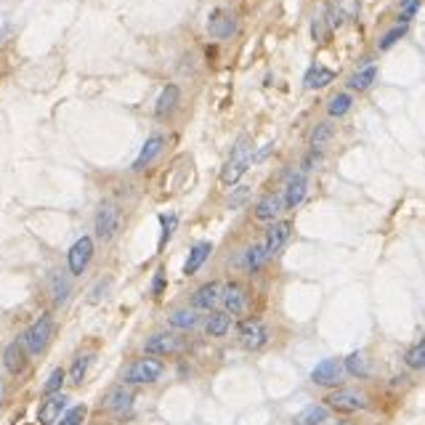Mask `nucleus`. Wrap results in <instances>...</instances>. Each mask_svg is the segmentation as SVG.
Instances as JSON below:
<instances>
[{
    "label": "nucleus",
    "mask_w": 425,
    "mask_h": 425,
    "mask_svg": "<svg viewBox=\"0 0 425 425\" xmlns=\"http://www.w3.org/2000/svg\"><path fill=\"white\" fill-rule=\"evenodd\" d=\"M120 223H122V216H120V207H117V205H112V203L99 205L93 229H96V237H99L102 242H112V240L117 237Z\"/></svg>",
    "instance_id": "39448f33"
},
{
    "label": "nucleus",
    "mask_w": 425,
    "mask_h": 425,
    "mask_svg": "<svg viewBox=\"0 0 425 425\" xmlns=\"http://www.w3.org/2000/svg\"><path fill=\"white\" fill-rule=\"evenodd\" d=\"M91 258H93V240L85 234L80 240H75V244L67 250V271L72 277H80V274H85Z\"/></svg>",
    "instance_id": "6e6552de"
},
{
    "label": "nucleus",
    "mask_w": 425,
    "mask_h": 425,
    "mask_svg": "<svg viewBox=\"0 0 425 425\" xmlns=\"http://www.w3.org/2000/svg\"><path fill=\"white\" fill-rule=\"evenodd\" d=\"M250 162H253V146H250V139L242 136L240 141L234 143V149H231L229 160L223 162L221 183H226V186L240 183V179H242L244 173H247V168H250Z\"/></svg>",
    "instance_id": "f257e3e1"
},
{
    "label": "nucleus",
    "mask_w": 425,
    "mask_h": 425,
    "mask_svg": "<svg viewBox=\"0 0 425 425\" xmlns=\"http://www.w3.org/2000/svg\"><path fill=\"white\" fill-rule=\"evenodd\" d=\"M133 404H136V393L128 385H115L104 399V409L115 417H128L133 412Z\"/></svg>",
    "instance_id": "9d476101"
},
{
    "label": "nucleus",
    "mask_w": 425,
    "mask_h": 425,
    "mask_svg": "<svg viewBox=\"0 0 425 425\" xmlns=\"http://www.w3.org/2000/svg\"><path fill=\"white\" fill-rule=\"evenodd\" d=\"M207 32H210V38H216V41H229L234 32H237V16L231 14V11H213L210 14V21H207Z\"/></svg>",
    "instance_id": "ddd939ff"
},
{
    "label": "nucleus",
    "mask_w": 425,
    "mask_h": 425,
    "mask_svg": "<svg viewBox=\"0 0 425 425\" xmlns=\"http://www.w3.org/2000/svg\"><path fill=\"white\" fill-rule=\"evenodd\" d=\"M237 338H240V345L247 348V351H261L266 345V341H268L264 319H258V317L240 319V324H237Z\"/></svg>",
    "instance_id": "423d86ee"
},
{
    "label": "nucleus",
    "mask_w": 425,
    "mask_h": 425,
    "mask_svg": "<svg viewBox=\"0 0 425 425\" xmlns=\"http://www.w3.org/2000/svg\"><path fill=\"white\" fill-rule=\"evenodd\" d=\"M290 234H292V223L290 221H277L268 226V231H266V237H264V244L271 258L282 253L284 244L290 242Z\"/></svg>",
    "instance_id": "4468645a"
},
{
    "label": "nucleus",
    "mask_w": 425,
    "mask_h": 425,
    "mask_svg": "<svg viewBox=\"0 0 425 425\" xmlns=\"http://www.w3.org/2000/svg\"><path fill=\"white\" fill-rule=\"evenodd\" d=\"M409 3H415V0H402V8H404V5H409Z\"/></svg>",
    "instance_id": "ea45409f"
},
{
    "label": "nucleus",
    "mask_w": 425,
    "mask_h": 425,
    "mask_svg": "<svg viewBox=\"0 0 425 425\" xmlns=\"http://www.w3.org/2000/svg\"><path fill=\"white\" fill-rule=\"evenodd\" d=\"M168 324L176 330V332H189V330H197L200 324H205L203 319V311L197 308H176L170 317H168Z\"/></svg>",
    "instance_id": "aec40b11"
},
{
    "label": "nucleus",
    "mask_w": 425,
    "mask_h": 425,
    "mask_svg": "<svg viewBox=\"0 0 425 425\" xmlns=\"http://www.w3.org/2000/svg\"><path fill=\"white\" fill-rule=\"evenodd\" d=\"M162 290H165V268H157V274H154V279H152V295L160 298Z\"/></svg>",
    "instance_id": "4c0bfd02"
},
{
    "label": "nucleus",
    "mask_w": 425,
    "mask_h": 425,
    "mask_svg": "<svg viewBox=\"0 0 425 425\" xmlns=\"http://www.w3.org/2000/svg\"><path fill=\"white\" fill-rule=\"evenodd\" d=\"M327 420V409L324 406H308L303 409L298 417H295V423L298 425H322Z\"/></svg>",
    "instance_id": "72a5a7b5"
},
{
    "label": "nucleus",
    "mask_w": 425,
    "mask_h": 425,
    "mask_svg": "<svg viewBox=\"0 0 425 425\" xmlns=\"http://www.w3.org/2000/svg\"><path fill=\"white\" fill-rule=\"evenodd\" d=\"M3 365H5V369H8L11 375L24 372V367H27V348H24L21 341H14V343L5 345V351H3Z\"/></svg>",
    "instance_id": "412c9836"
},
{
    "label": "nucleus",
    "mask_w": 425,
    "mask_h": 425,
    "mask_svg": "<svg viewBox=\"0 0 425 425\" xmlns=\"http://www.w3.org/2000/svg\"><path fill=\"white\" fill-rule=\"evenodd\" d=\"M51 338H54V317L51 314H43L24 332V348L38 356V354L45 351V345L51 343Z\"/></svg>",
    "instance_id": "20e7f679"
},
{
    "label": "nucleus",
    "mask_w": 425,
    "mask_h": 425,
    "mask_svg": "<svg viewBox=\"0 0 425 425\" xmlns=\"http://www.w3.org/2000/svg\"><path fill=\"white\" fill-rule=\"evenodd\" d=\"M210 253H213V244L210 242H197L192 250H189V255H186V264H183V274L186 277H194L200 268L205 266V261L210 258Z\"/></svg>",
    "instance_id": "4be33fe9"
},
{
    "label": "nucleus",
    "mask_w": 425,
    "mask_h": 425,
    "mask_svg": "<svg viewBox=\"0 0 425 425\" xmlns=\"http://www.w3.org/2000/svg\"><path fill=\"white\" fill-rule=\"evenodd\" d=\"M378 78V64H372V61H367L362 64L356 72H354V78H351V88L354 91H367L372 82Z\"/></svg>",
    "instance_id": "bb28decb"
},
{
    "label": "nucleus",
    "mask_w": 425,
    "mask_h": 425,
    "mask_svg": "<svg viewBox=\"0 0 425 425\" xmlns=\"http://www.w3.org/2000/svg\"><path fill=\"white\" fill-rule=\"evenodd\" d=\"M69 271L64 274V268H54L48 274V295H51V303L54 306H64V301L69 298L72 292V282H69Z\"/></svg>",
    "instance_id": "dca6fc26"
},
{
    "label": "nucleus",
    "mask_w": 425,
    "mask_h": 425,
    "mask_svg": "<svg viewBox=\"0 0 425 425\" xmlns=\"http://www.w3.org/2000/svg\"><path fill=\"white\" fill-rule=\"evenodd\" d=\"M247 197H250V189H247V186H240V189H237V192L231 194L229 205H231V207H237V205H244V203H247Z\"/></svg>",
    "instance_id": "58836bf2"
},
{
    "label": "nucleus",
    "mask_w": 425,
    "mask_h": 425,
    "mask_svg": "<svg viewBox=\"0 0 425 425\" xmlns=\"http://www.w3.org/2000/svg\"><path fill=\"white\" fill-rule=\"evenodd\" d=\"M91 365H93V354H80V356H75V362L69 367V380H72V385H82Z\"/></svg>",
    "instance_id": "cd10ccee"
},
{
    "label": "nucleus",
    "mask_w": 425,
    "mask_h": 425,
    "mask_svg": "<svg viewBox=\"0 0 425 425\" xmlns=\"http://www.w3.org/2000/svg\"><path fill=\"white\" fill-rule=\"evenodd\" d=\"M338 425H351V423H338Z\"/></svg>",
    "instance_id": "a19ab883"
},
{
    "label": "nucleus",
    "mask_w": 425,
    "mask_h": 425,
    "mask_svg": "<svg viewBox=\"0 0 425 425\" xmlns=\"http://www.w3.org/2000/svg\"><path fill=\"white\" fill-rule=\"evenodd\" d=\"M351 104H354V99H351V93H338V96H332V102L327 104V115L330 117H343L345 112L351 109Z\"/></svg>",
    "instance_id": "473e14b6"
},
{
    "label": "nucleus",
    "mask_w": 425,
    "mask_h": 425,
    "mask_svg": "<svg viewBox=\"0 0 425 425\" xmlns=\"http://www.w3.org/2000/svg\"><path fill=\"white\" fill-rule=\"evenodd\" d=\"M223 308L229 317H242L247 311V292L240 282H226L223 287Z\"/></svg>",
    "instance_id": "2eb2a0df"
},
{
    "label": "nucleus",
    "mask_w": 425,
    "mask_h": 425,
    "mask_svg": "<svg viewBox=\"0 0 425 425\" xmlns=\"http://www.w3.org/2000/svg\"><path fill=\"white\" fill-rule=\"evenodd\" d=\"M404 362L409 369H425V338L420 343H415L409 351H406Z\"/></svg>",
    "instance_id": "c9c22d12"
},
{
    "label": "nucleus",
    "mask_w": 425,
    "mask_h": 425,
    "mask_svg": "<svg viewBox=\"0 0 425 425\" xmlns=\"http://www.w3.org/2000/svg\"><path fill=\"white\" fill-rule=\"evenodd\" d=\"M335 80V72L332 69H324V67H319V64H311L308 67V72H306V88H311V91H319V88H324V85H330V82Z\"/></svg>",
    "instance_id": "a878e982"
},
{
    "label": "nucleus",
    "mask_w": 425,
    "mask_h": 425,
    "mask_svg": "<svg viewBox=\"0 0 425 425\" xmlns=\"http://www.w3.org/2000/svg\"><path fill=\"white\" fill-rule=\"evenodd\" d=\"M223 287L226 282H218V279H213V282H205L203 287H197L194 292H192V298H189V303L192 308H197V311H216L218 303H223Z\"/></svg>",
    "instance_id": "0eeeda50"
},
{
    "label": "nucleus",
    "mask_w": 425,
    "mask_h": 425,
    "mask_svg": "<svg viewBox=\"0 0 425 425\" xmlns=\"http://www.w3.org/2000/svg\"><path fill=\"white\" fill-rule=\"evenodd\" d=\"M64 378H67L64 367H56V369L48 375V380L43 383V393H45V396H56V393H61V388H64Z\"/></svg>",
    "instance_id": "f704fd0d"
},
{
    "label": "nucleus",
    "mask_w": 425,
    "mask_h": 425,
    "mask_svg": "<svg viewBox=\"0 0 425 425\" xmlns=\"http://www.w3.org/2000/svg\"><path fill=\"white\" fill-rule=\"evenodd\" d=\"M203 330L207 338H216V341H218V338H226L229 330H231V317H229L226 311H213V314H207Z\"/></svg>",
    "instance_id": "5701e85b"
},
{
    "label": "nucleus",
    "mask_w": 425,
    "mask_h": 425,
    "mask_svg": "<svg viewBox=\"0 0 425 425\" xmlns=\"http://www.w3.org/2000/svg\"><path fill=\"white\" fill-rule=\"evenodd\" d=\"M284 194H266L261 197V203L255 205V221L258 223H277L282 221V213H284Z\"/></svg>",
    "instance_id": "9b49d317"
},
{
    "label": "nucleus",
    "mask_w": 425,
    "mask_h": 425,
    "mask_svg": "<svg viewBox=\"0 0 425 425\" xmlns=\"http://www.w3.org/2000/svg\"><path fill=\"white\" fill-rule=\"evenodd\" d=\"M179 102H181V88H179L176 82H168V85H165V88L160 91L157 102H154V117H157V120L170 117V115L176 112Z\"/></svg>",
    "instance_id": "f3484780"
},
{
    "label": "nucleus",
    "mask_w": 425,
    "mask_h": 425,
    "mask_svg": "<svg viewBox=\"0 0 425 425\" xmlns=\"http://www.w3.org/2000/svg\"><path fill=\"white\" fill-rule=\"evenodd\" d=\"M406 32H409V24H404V21H399L396 27H391V30L385 32L383 38H380V43H378V48H380V51H391V48H393L396 43H399V41H402V38H404Z\"/></svg>",
    "instance_id": "2f4dec72"
},
{
    "label": "nucleus",
    "mask_w": 425,
    "mask_h": 425,
    "mask_svg": "<svg viewBox=\"0 0 425 425\" xmlns=\"http://www.w3.org/2000/svg\"><path fill=\"white\" fill-rule=\"evenodd\" d=\"M160 244H157V250H165L168 247V242H170V237L176 234V229H179V216L176 213H165V216H160Z\"/></svg>",
    "instance_id": "7c9ffc66"
},
{
    "label": "nucleus",
    "mask_w": 425,
    "mask_h": 425,
    "mask_svg": "<svg viewBox=\"0 0 425 425\" xmlns=\"http://www.w3.org/2000/svg\"><path fill=\"white\" fill-rule=\"evenodd\" d=\"M343 367H345V372H348V375H354V378H367V375H369V367H367L365 354H362V351L348 354V356H345V362H343Z\"/></svg>",
    "instance_id": "c756f323"
},
{
    "label": "nucleus",
    "mask_w": 425,
    "mask_h": 425,
    "mask_svg": "<svg viewBox=\"0 0 425 425\" xmlns=\"http://www.w3.org/2000/svg\"><path fill=\"white\" fill-rule=\"evenodd\" d=\"M162 146H165V136L162 133H154V136H149L146 141H143L141 146V152H139V157L133 160V165H130V170H143V168H149L152 162L160 157V152H162Z\"/></svg>",
    "instance_id": "6ab92c4d"
},
{
    "label": "nucleus",
    "mask_w": 425,
    "mask_h": 425,
    "mask_svg": "<svg viewBox=\"0 0 425 425\" xmlns=\"http://www.w3.org/2000/svg\"><path fill=\"white\" fill-rule=\"evenodd\" d=\"M85 415H88V406L75 404L72 409H67V412H64V417H61L59 425H82L85 423Z\"/></svg>",
    "instance_id": "e433bc0d"
},
{
    "label": "nucleus",
    "mask_w": 425,
    "mask_h": 425,
    "mask_svg": "<svg viewBox=\"0 0 425 425\" xmlns=\"http://www.w3.org/2000/svg\"><path fill=\"white\" fill-rule=\"evenodd\" d=\"M162 372H165V365H162L157 356H141L136 362L125 367L122 372V383L125 385H149L154 380H160Z\"/></svg>",
    "instance_id": "7ed1b4c3"
},
{
    "label": "nucleus",
    "mask_w": 425,
    "mask_h": 425,
    "mask_svg": "<svg viewBox=\"0 0 425 425\" xmlns=\"http://www.w3.org/2000/svg\"><path fill=\"white\" fill-rule=\"evenodd\" d=\"M330 139H332V125H330V122H319V125L311 130V139H308V143H311V152H314V154H319L324 146L330 143Z\"/></svg>",
    "instance_id": "c85d7f7f"
},
{
    "label": "nucleus",
    "mask_w": 425,
    "mask_h": 425,
    "mask_svg": "<svg viewBox=\"0 0 425 425\" xmlns=\"http://www.w3.org/2000/svg\"><path fill=\"white\" fill-rule=\"evenodd\" d=\"M306 192H308V179H306V173H295V176L287 181V189H284V205H287V207H298V205L306 200Z\"/></svg>",
    "instance_id": "b1692460"
},
{
    "label": "nucleus",
    "mask_w": 425,
    "mask_h": 425,
    "mask_svg": "<svg viewBox=\"0 0 425 425\" xmlns=\"http://www.w3.org/2000/svg\"><path fill=\"white\" fill-rule=\"evenodd\" d=\"M324 406H330L341 415H354V412H362L367 406V393L362 388H354V385H341V388H335L324 396Z\"/></svg>",
    "instance_id": "f03ea898"
},
{
    "label": "nucleus",
    "mask_w": 425,
    "mask_h": 425,
    "mask_svg": "<svg viewBox=\"0 0 425 425\" xmlns=\"http://www.w3.org/2000/svg\"><path fill=\"white\" fill-rule=\"evenodd\" d=\"M69 404V399L64 393H56V396H45L43 399L41 409H38V423L41 425H54L59 417H64V406Z\"/></svg>",
    "instance_id": "a211bd4d"
},
{
    "label": "nucleus",
    "mask_w": 425,
    "mask_h": 425,
    "mask_svg": "<svg viewBox=\"0 0 425 425\" xmlns=\"http://www.w3.org/2000/svg\"><path fill=\"white\" fill-rule=\"evenodd\" d=\"M183 348V338L179 332H157V335H152L146 345H143V351H146V356H173V354H179Z\"/></svg>",
    "instance_id": "1a4fd4ad"
},
{
    "label": "nucleus",
    "mask_w": 425,
    "mask_h": 425,
    "mask_svg": "<svg viewBox=\"0 0 425 425\" xmlns=\"http://www.w3.org/2000/svg\"><path fill=\"white\" fill-rule=\"evenodd\" d=\"M266 261H271V255H268V250H266L264 242H253L242 255L244 271H261L266 266Z\"/></svg>",
    "instance_id": "393cba45"
},
{
    "label": "nucleus",
    "mask_w": 425,
    "mask_h": 425,
    "mask_svg": "<svg viewBox=\"0 0 425 425\" xmlns=\"http://www.w3.org/2000/svg\"><path fill=\"white\" fill-rule=\"evenodd\" d=\"M343 372H345L343 362L324 359V362H319V365L311 369V380L317 385H322V388H330V385H338L343 380Z\"/></svg>",
    "instance_id": "f8f14e48"
}]
</instances>
